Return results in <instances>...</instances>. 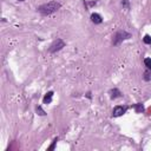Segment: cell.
Segmentation results:
<instances>
[{
    "label": "cell",
    "instance_id": "obj_1",
    "mask_svg": "<svg viewBox=\"0 0 151 151\" xmlns=\"http://www.w3.org/2000/svg\"><path fill=\"white\" fill-rule=\"evenodd\" d=\"M60 6H61L60 3H58V1H50V3H47V4H44V5L39 6V7H38V11H39L41 14H44V16H48V14L56 12L57 10H59Z\"/></svg>",
    "mask_w": 151,
    "mask_h": 151
},
{
    "label": "cell",
    "instance_id": "obj_2",
    "mask_svg": "<svg viewBox=\"0 0 151 151\" xmlns=\"http://www.w3.org/2000/svg\"><path fill=\"white\" fill-rule=\"evenodd\" d=\"M130 37H131L130 33H127V32H125V31H120V32H118V33L115 36V38H113V45H119L123 40L129 39Z\"/></svg>",
    "mask_w": 151,
    "mask_h": 151
},
{
    "label": "cell",
    "instance_id": "obj_3",
    "mask_svg": "<svg viewBox=\"0 0 151 151\" xmlns=\"http://www.w3.org/2000/svg\"><path fill=\"white\" fill-rule=\"evenodd\" d=\"M64 46H65V43H64L61 39H57V40H54V41H53V44L50 46L48 51H50L51 53H54V52H57V51L61 50Z\"/></svg>",
    "mask_w": 151,
    "mask_h": 151
},
{
    "label": "cell",
    "instance_id": "obj_4",
    "mask_svg": "<svg viewBox=\"0 0 151 151\" xmlns=\"http://www.w3.org/2000/svg\"><path fill=\"white\" fill-rule=\"evenodd\" d=\"M126 110H127L126 106H116V108L113 109L112 116H113V117H120V116H123V115L126 112Z\"/></svg>",
    "mask_w": 151,
    "mask_h": 151
},
{
    "label": "cell",
    "instance_id": "obj_5",
    "mask_svg": "<svg viewBox=\"0 0 151 151\" xmlns=\"http://www.w3.org/2000/svg\"><path fill=\"white\" fill-rule=\"evenodd\" d=\"M91 20H92V23H95V24H100V23L103 21L102 17H100L98 13H93V14H91Z\"/></svg>",
    "mask_w": 151,
    "mask_h": 151
},
{
    "label": "cell",
    "instance_id": "obj_6",
    "mask_svg": "<svg viewBox=\"0 0 151 151\" xmlns=\"http://www.w3.org/2000/svg\"><path fill=\"white\" fill-rule=\"evenodd\" d=\"M52 97H53V92H52V91L47 92V93L45 95V97H44V103H45V104H50V103L52 102Z\"/></svg>",
    "mask_w": 151,
    "mask_h": 151
},
{
    "label": "cell",
    "instance_id": "obj_7",
    "mask_svg": "<svg viewBox=\"0 0 151 151\" xmlns=\"http://www.w3.org/2000/svg\"><path fill=\"white\" fill-rule=\"evenodd\" d=\"M110 93H111V98H113V99L120 96V92H119L117 89H113V90H111V91H110Z\"/></svg>",
    "mask_w": 151,
    "mask_h": 151
},
{
    "label": "cell",
    "instance_id": "obj_8",
    "mask_svg": "<svg viewBox=\"0 0 151 151\" xmlns=\"http://www.w3.org/2000/svg\"><path fill=\"white\" fill-rule=\"evenodd\" d=\"M133 108L136 109V111L139 113V112H143L144 111V106L142 105V104H136V105H133Z\"/></svg>",
    "mask_w": 151,
    "mask_h": 151
},
{
    "label": "cell",
    "instance_id": "obj_9",
    "mask_svg": "<svg viewBox=\"0 0 151 151\" xmlns=\"http://www.w3.org/2000/svg\"><path fill=\"white\" fill-rule=\"evenodd\" d=\"M144 79L145 80H151V71H150V68H149V71H146L144 73Z\"/></svg>",
    "mask_w": 151,
    "mask_h": 151
},
{
    "label": "cell",
    "instance_id": "obj_10",
    "mask_svg": "<svg viewBox=\"0 0 151 151\" xmlns=\"http://www.w3.org/2000/svg\"><path fill=\"white\" fill-rule=\"evenodd\" d=\"M144 64H145V66H146L147 68L151 70V59H150V58H145V59H144Z\"/></svg>",
    "mask_w": 151,
    "mask_h": 151
},
{
    "label": "cell",
    "instance_id": "obj_11",
    "mask_svg": "<svg viewBox=\"0 0 151 151\" xmlns=\"http://www.w3.org/2000/svg\"><path fill=\"white\" fill-rule=\"evenodd\" d=\"M37 112H38V115H40V116H45V111L41 109V106H37Z\"/></svg>",
    "mask_w": 151,
    "mask_h": 151
},
{
    "label": "cell",
    "instance_id": "obj_12",
    "mask_svg": "<svg viewBox=\"0 0 151 151\" xmlns=\"http://www.w3.org/2000/svg\"><path fill=\"white\" fill-rule=\"evenodd\" d=\"M143 41H144L145 44H151V37L146 34V36H145V37L143 38Z\"/></svg>",
    "mask_w": 151,
    "mask_h": 151
},
{
    "label": "cell",
    "instance_id": "obj_13",
    "mask_svg": "<svg viewBox=\"0 0 151 151\" xmlns=\"http://www.w3.org/2000/svg\"><path fill=\"white\" fill-rule=\"evenodd\" d=\"M122 5L125 9H129V0H122Z\"/></svg>",
    "mask_w": 151,
    "mask_h": 151
},
{
    "label": "cell",
    "instance_id": "obj_14",
    "mask_svg": "<svg viewBox=\"0 0 151 151\" xmlns=\"http://www.w3.org/2000/svg\"><path fill=\"white\" fill-rule=\"evenodd\" d=\"M57 140H58V138H54V140H53V143H52V145L48 147V150H53L54 149V145H56V143H57Z\"/></svg>",
    "mask_w": 151,
    "mask_h": 151
},
{
    "label": "cell",
    "instance_id": "obj_15",
    "mask_svg": "<svg viewBox=\"0 0 151 151\" xmlns=\"http://www.w3.org/2000/svg\"><path fill=\"white\" fill-rule=\"evenodd\" d=\"M20 1H23V0H20Z\"/></svg>",
    "mask_w": 151,
    "mask_h": 151
}]
</instances>
